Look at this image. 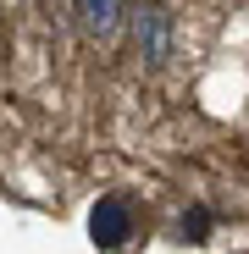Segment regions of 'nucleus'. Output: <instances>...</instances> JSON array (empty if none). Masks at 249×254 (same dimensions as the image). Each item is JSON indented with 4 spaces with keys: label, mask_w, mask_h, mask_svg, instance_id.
<instances>
[{
    "label": "nucleus",
    "mask_w": 249,
    "mask_h": 254,
    "mask_svg": "<svg viewBox=\"0 0 249 254\" xmlns=\"http://www.w3.org/2000/svg\"><path fill=\"white\" fill-rule=\"evenodd\" d=\"M89 238L100 243V249H122V243H128L133 238V204L128 199H100L94 210H89Z\"/></svg>",
    "instance_id": "obj_1"
},
{
    "label": "nucleus",
    "mask_w": 249,
    "mask_h": 254,
    "mask_svg": "<svg viewBox=\"0 0 249 254\" xmlns=\"http://www.w3.org/2000/svg\"><path fill=\"white\" fill-rule=\"evenodd\" d=\"M133 33H139V50H144V61L150 66H161L166 56H172V17H166V6H139V17H133Z\"/></svg>",
    "instance_id": "obj_2"
},
{
    "label": "nucleus",
    "mask_w": 249,
    "mask_h": 254,
    "mask_svg": "<svg viewBox=\"0 0 249 254\" xmlns=\"http://www.w3.org/2000/svg\"><path fill=\"white\" fill-rule=\"evenodd\" d=\"M72 11H78V28L89 39H111L122 22V0H72Z\"/></svg>",
    "instance_id": "obj_3"
}]
</instances>
